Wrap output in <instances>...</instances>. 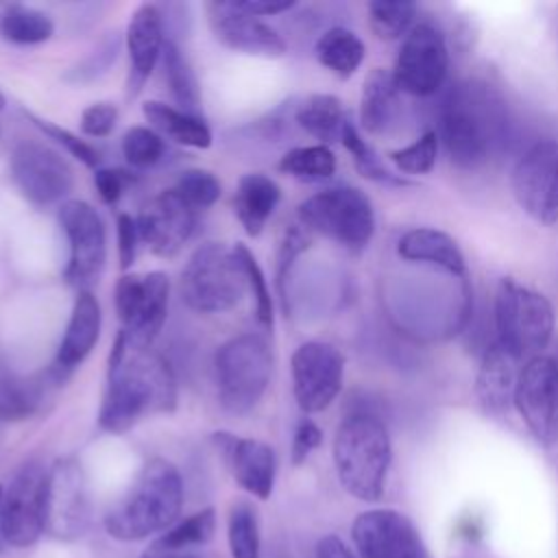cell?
Returning a JSON list of instances; mask_svg holds the SVG:
<instances>
[{
  "mask_svg": "<svg viewBox=\"0 0 558 558\" xmlns=\"http://www.w3.org/2000/svg\"><path fill=\"white\" fill-rule=\"evenodd\" d=\"M177 408V379L168 362L153 349L131 344L120 331L109 353L107 388L98 425L109 434H124L144 416Z\"/></svg>",
  "mask_w": 558,
  "mask_h": 558,
  "instance_id": "1",
  "label": "cell"
},
{
  "mask_svg": "<svg viewBox=\"0 0 558 558\" xmlns=\"http://www.w3.org/2000/svg\"><path fill=\"white\" fill-rule=\"evenodd\" d=\"M506 102L477 78L456 83L440 107V133L458 168H480L506 137Z\"/></svg>",
  "mask_w": 558,
  "mask_h": 558,
  "instance_id": "2",
  "label": "cell"
},
{
  "mask_svg": "<svg viewBox=\"0 0 558 558\" xmlns=\"http://www.w3.org/2000/svg\"><path fill=\"white\" fill-rule=\"evenodd\" d=\"M183 508V480L166 458H150L129 490L107 510L102 525L116 541H144L166 532L179 521Z\"/></svg>",
  "mask_w": 558,
  "mask_h": 558,
  "instance_id": "3",
  "label": "cell"
},
{
  "mask_svg": "<svg viewBox=\"0 0 558 558\" xmlns=\"http://www.w3.org/2000/svg\"><path fill=\"white\" fill-rule=\"evenodd\" d=\"M390 460V436L375 412L355 410L342 418L333 438V464L349 495L377 501L386 488Z\"/></svg>",
  "mask_w": 558,
  "mask_h": 558,
  "instance_id": "4",
  "label": "cell"
},
{
  "mask_svg": "<svg viewBox=\"0 0 558 558\" xmlns=\"http://www.w3.org/2000/svg\"><path fill=\"white\" fill-rule=\"evenodd\" d=\"M497 342L517 360L538 357L554 336V307L541 292L504 277L495 294Z\"/></svg>",
  "mask_w": 558,
  "mask_h": 558,
  "instance_id": "5",
  "label": "cell"
},
{
  "mask_svg": "<svg viewBox=\"0 0 558 558\" xmlns=\"http://www.w3.org/2000/svg\"><path fill=\"white\" fill-rule=\"evenodd\" d=\"M246 290V275L235 248L220 242L198 246L181 272V296L196 312H227L242 301Z\"/></svg>",
  "mask_w": 558,
  "mask_h": 558,
  "instance_id": "6",
  "label": "cell"
},
{
  "mask_svg": "<svg viewBox=\"0 0 558 558\" xmlns=\"http://www.w3.org/2000/svg\"><path fill=\"white\" fill-rule=\"evenodd\" d=\"M272 353L257 333H242L225 342L216 355L220 405L231 414L251 412L270 381Z\"/></svg>",
  "mask_w": 558,
  "mask_h": 558,
  "instance_id": "7",
  "label": "cell"
},
{
  "mask_svg": "<svg viewBox=\"0 0 558 558\" xmlns=\"http://www.w3.org/2000/svg\"><path fill=\"white\" fill-rule=\"evenodd\" d=\"M299 218L312 231L357 253L375 233V211L364 192L340 185L327 187L299 205Z\"/></svg>",
  "mask_w": 558,
  "mask_h": 558,
  "instance_id": "8",
  "label": "cell"
},
{
  "mask_svg": "<svg viewBox=\"0 0 558 558\" xmlns=\"http://www.w3.org/2000/svg\"><path fill=\"white\" fill-rule=\"evenodd\" d=\"M120 333L140 349H150L168 314L170 279L166 272H129L116 283Z\"/></svg>",
  "mask_w": 558,
  "mask_h": 558,
  "instance_id": "9",
  "label": "cell"
},
{
  "mask_svg": "<svg viewBox=\"0 0 558 558\" xmlns=\"http://www.w3.org/2000/svg\"><path fill=\"white\" fill-rule=\"evenodd\" d=\"M92 521L87 475L76 458H59L48 469L44 532L57 541L81 538Z\"/></svg>",
  "mask_w": 558,
  "mask_h": 558,
  "instance_id": "10",
  "label": "cell"
},
{
  "mask_svg": "<svg viewBox=\"0 0 558 558\" xmlns=\"http://www.w3.org/2000/svg\"><path fill=\"white\" fill-rule=\"evenodd\" d=\"M59 225L68 240L65 281L78 292L89 290L107 262V231L100 214L85 201L70 198L59 205Z\"/></svg>",
  "mask_w": 558,
  "mask_h": 558,
  "instance_id": "11",
  "label": "cell"
},
{
  "mask_svg": "<svg viewBox=\"0 0 558 558\" xmlns=\"http://www.w3.org/2000/svg\"><path fill=\"white\" fill-rule=\"evenodd\" d=\"M9 172L20 194L33 205L65 203L74 187V170L68 159L39 140H22L13 146Z\"/></svg>",
  "mask_w": 558,
  "mask_h": 558,
  "instance_id": "12",
  "label": "cell"
},
{
  "mask_svg": "<svg viewBox=\"0 0 558 558\" xmlns=\"http://www.w3.org/2000/svg\"><path fill=\"white\" fill-rule=\"evenodd\" d=\"M449 70V50L445 35L432 22H418L405 35L395 61L392 78L399 92L412 96L436 94Z\"/></svg>",
  "mask_w": 558,
  "mask_h": 558,
  "instance_id": "13",
  "label": "cell"
},
{
  "mask_svg": "<svg viewBox=\"0 0 558 558\" xmlns=\"http://www.w3.org/2000/svg\"><path fill=\"white\" fill-rule=\"evenodd\" d=\"M48 471L26 462L9 482L0 504V538L11 547L35 545L44 534V497Z\"/></svg>",
  "mask_w": 558,
  "mask_h": 558,
  "instance_id": "14",
  "label": "cell"
},
{
  "mask_svg": "<svg viewBox=\"0 0 558 558\" xmlns=\"http://www.w3.org/2000/svg\"><path fill=\"white\" fill-rule=\"evenodd\" d=\"M512 192L521 209L541 225L558 222V142L532 144L512 168Z\"/></svg>",
  "mask_w": 558,
  "mask_h": 558,
  "instance_id": "15",
  "label": "cell"
},
{
  "mask_svg": "<svg viewBox=\"0 0 558 558\" xmlns=\"http://www.w3.org/2000/svg\"><path fill=\"white\" fill-rule=\"evenodd\" d=\"M292 392L305 414L323 412L342 390L344 355L329 342L310 340L292 353Z\"/></svg>",
  "mask_w": 558,
  "mask_h": 558,
  "instance_id": "16",
  "label": "cell"
},
{
  "mask_svg": "<svg viewBox=\"0 0 558 558\" xmlns=\"http://www.w3.org/2000/svg\"><path fill=\"white\" fill-rule=\"evenodd\" d=\"M514 405L541 445L558 442V362L538 355L525 362L519 375Z\"/></svg>",
  "mask_w": 558,
  "mask_h": 558,
  "instance_id": "17",
  "label": "cell"
},
{
  "mask_svg": "<svg viewBox=\"0 0 558 558\" xmlns=\"http://www.w3.org/2000/svg\"><path fill=\"white\" fill-rule=\"evenodd\" d=\"M351 536L362 558H427L425 543L412 519L390 508L357 514Z\"/></svg>",
  "mask_w": 558,
  "mask_h": 558,
  "instance_id": "18",
  "label": "cell"
},
{
  "mask_svg": "<svg viewBox=\"0 0 558 558\" xmlns=\"http://www.w3.org/2000/svg\"><path fill=\"white\" fill-rule=\"evenodd\" d=\"M135 222L140 240L155 255L168 259L174 257L190 240L196 225V211L185 205L170 187L144 203Z\"/></svg>",
  "mask_w": 558,
  "mask_h": 558,
  "instance_id": "19",
  "label": "cell"
},
{
  "mask_svg": "<svg viewBox=\"0 0 558 558\" xmlns=\"http://www.w3.org/2000/svg\"><path fill=\"white\" fill-rule=\"evenodd\" d=\"M205 9L209 28L222 46L259 57H281L286 52L283 37L235 2H207Z\"/></svg>",
  "mask_w": 558,
  "mask_h": 558,
  "instance_id": "20",
  "label": "cell"
},
{
  "mask_svg": "<svg viewBox=\"0 0 558 558\" xmlns=\"http://www.w3.org/2000/svg\"><path fill=\"white\" fill-rule=\"evenodd\" d=\"M163 17L155 4H140L126 26V50H129V98L137 96L153 74L159 57L163 54Z\"/></svg>",
  "mask_w": 558,
  "mask_h": 558,
  "instance_id": "21",
  "label": "cell"
},
{
  "mask_svg": "<svg viewBox=\"0 0 558 558\" xmlns=\"http://www.w3.org/2000/svg\"><path fill=\"white\" fill-rule=\"evenodd\" d=\"M216 440L225 449L240 488L262 501L268 499L277 477L275 449L257 438H235L229 434H216Z\"/></svg>",
  "mask_w": 558,
  "mask_h": 558,
  "instance_id": "22",
  "label": "cell"
},
{
  "mask_svg": "<svg viewBox=\"0 0 558 558\" xmlns=\"http://www.w3.org/2000/svg\"><path fill=\"white\" fill-rule=\"evenodd\" d=\"M100 325L102 314L98 299L89 290L78 292L52 364V373L57 379L68 377L76 366L83 364V360L92 353L94 344L98 342Z\"/></svg>",
  "mask_w": 558,
  "mask_h": 558,
  "instance_id": "23",
  "label": "cell"
},
{
  "mask_svg": "<svg viewBox=\"0 0 558 558\" xmlns=\"http://www.w3.org/2000/svg\"><path fill=\"white\" fill-rule=\"evenodd\" d=\"M519 362L521 360H517L497 340L484 351L475 377V395L480 405L488 414H504L514 403V392L521 375Z\"/></svg>",
  "mask_w": 558,
  "mask_h": 558,
  "instance_id": "24",
  "label": "cell"
},
{
  "mask_svg": "<svg viewBox=\"0 0 558 558\" xmlns=\"http://www.w3.org/2000/svg\"><path fill=\"white\" fill-rule=\"evenodd\" d=\"M397 253L408 262L432 264L453 277H466V262L451 235L432 227L410 229L401 235L397 244Z\"/></svg>",
  "mask_w": 558,
  "mask_h": 558,
  "instance_id": "25",
  "label": "cell"
},
{
  "mask_svg": "<svg viewBox=\"0 0 558 558\" xmlns=\"http://www.w3.org/2000/svg\"><path fill=\"white\" fill-rule=\"evenodd\" d=\"M281 201V187L266 174L251 172L244 174L238 183L235 196H233V211L244 227V231L253 238H257L272 211L277 209Z\"/></svg>",
  "mask_w": 558,
  "mask_h": 558,
  "instance_id": "26",
  "label": "cell"
},
{
  "mask_svg": "<svg viewBox=\"0 0 558 558\" xmlns=\"http://www.w3.org/2000/svg\"><path fill=\"white\" fill-rule=\"evenodd\" d=\"M142 113L150 129L159 135L170 137L172 142L190 148H209L211 131L209 126L194 113H187L174 105H166L161 100H148L142 105Z\"/></svg>",
  "mask_w": 558,
  "mask_h": 558,
  "instance_id": "27",
  "label": "cell"
},
{
  "mask_svg": "<svg viewBox=\"0 0 558 558\" xmlns=\"http://www.w3.org/2000/svg\"><path fill=\"white\" fill-rule=\"evenodd\" d=\"M399 89L390 72L375 68L364 78L360 100V124L364 131L379 135L388 131L399 109Z\"/></svg>",
  "mask_w": 558,
  "mask_h": 558,
  "instance_id": "28",
  "label": "cell"
},
{
  "mask_svg": "<svg viewBox=\"0 0 558 558\" xmlns=\"http://www.w3.org/2000/svg\"><path fill=\"white\" fill-rule=\"evenodd\" d=\"M299 126L312 137L327 142H340L349 118L344 116L340 98L331 94H312L303 98L294 111Z\"/></svg>",
  "mask_w": 558,
  "mask_h": 558,
  "instance_id": "29",
  "label": "cell"
},
{
  "mask_svg": "<svg viewBox=\"0 0 558 558\" xmlns=\"http://www.w3.org/2000/svg\"><path fill=\"white\" fill-rule=\"evenodd\" d=\"M366 57L364 41L349 28L333 26L316 41V59L340 78H349Z\"/></svg>",
  "mask_w": 558,
  "mask_h": 558,
  "instance_id": "30",
  "label": "cell"
},
{
  "mask_svg": "<svg viewBox=\"0 0 558 558\" xmlns=\"http://www.w3.org/2000/svg\"><path fill=\"white\" fill-rule=\"evenodd\" d=\"M54 24L48 13L26 7V4H9L0 17V35L20 46L44 44L52 37Z\"/></svg>",
  "mask_w": 558,
  "mask_h": 558,
  "instance_id": "31",
  "label": "cell"
},
{
  "mask_svg": "<svg viewBox=\"0 0 558 558\" xmlns=\"http://www.w3.org/2000/svg\"><path fill=\"white\" fill-rule=\"evenodd\" d=\"M216 532V510L203 508L181 521H177L172 527H168L159 538L153 541L159 549H174V551H192V547H201L211 541Z\"/></svg>",
  "mask_w": 558,
  "mask_h": 558,
  "instance_id": "32",
  "label": "cell"
},
{
  "mask_svg": "<svg viewBox=\"0 0 558 558\" xmlns=\"http://www.w3.org/2000/svg\"><path fill=\"white\" fill-rule=\"evenodd\" d=\"M161 57H163V74H166V81H168L174 102L179 105V109L196 116V111L201 107L198 83H196V76H194L185 54L179 50L177 44L166 41Z\"/></svg>",
  "mask_w": 558,
  "mask_h": 558,
  "instance_id": "33",
  "label": "cell"
},
{
  "mask_svg": "<svg viewBox=\"0 0 558 558\" xmlns=\"http://www.w3.org/2000/svg\"><path fill=\"white\" fill-rule=\"evenodd\" d=\"M39 381L20 377L11 371H0V421L28 418L39 405Z\"/></svg>",
  "mask_w": 558,
  "mask_h": 558,
  "instance_id": "34",
  "label": "cell"
},
{
  "mask_svg": "<svg viewBox=\"0 0 558 558\" xmlns=\"http://www.w3.org/2000/svg\"><path fill=\"white\" fill-rule=\"evenodd\" d=\"M227 541L231 558H259L262 554V534L259 517L253 504L235 501L229 510L227 521Z\"/></svg>",
  "mask_w": 558,
  "mask_h": 558,
  "instance_id": "35",
  "label": "cell"
},
{
  "mask_svg": "<svg viewBox=\"0 0 558 558\" xmlns=\"http://www.w3.org/2000/svg\"><path fill=\"white\" fill-rule=\"evenodd\" d=\"M279 170L301 181H325L336 172V155L325 144L299 146L281 157Z\"/></svg>",
  "mask_w": 558,
  "mask_h": 558,
  "instance_id": "36",
  "label": "cell"
},
{
  "mask_svg": "<svg viewBox=\"0 0 558 558\" xmlns=\"http://www.w3.org/2000/svg\"><path fill=\"white\" fill-rule=\"evenodd\" d=\"M416 11L418 9H416L414 2L375 0V2L368 4L371 28L379 39H386V41L405 37L414 28Z\"/></svg>",
  "mask_w": 558,
  "mask_h": 558,
  "instance_id": "37",
  "label": "cell"
},
{
  "mask_svg": "<svg viewBox=\"0 0 558 558\" xmlns=\"http://www.w3.org/2000/svg\"><path fill=\"white\" fill-rule=\"evenodd\" d=\"M344 148L353 155V161H355V168L362 172V177L371 179V181H377V183H388V185H408L405 179L392 174L384 163L381 159L377 157V153L371 148V144L360 135V131L355 129V124L349 120L347 126H344V133H342V140Z\"/></svg>",
  "mask_w": 558,
  "mask_h": 558,
  "instance_id": "38",
  "label": "cell"
},
{
  "mask_svg": "<svg viewBox=\"0 0 558 558\" xmlns=\"http://www.w3.org/2000/svg\"><path fill=\"white\" fill-rule=\"evenodd\" d=\"M172 192L194 211H198V209L211 207L220 198L222 185L218 177H214L209 170L190 168L177 177Z\"/></svg>",
  "mask_w": 558,
  "mask_h": 558,
  "instance_id": "39",
  "label": "cell"
},
{
  "mask_svg": "<svg viewBox=\"0 0 558 558\" xmlns=\"http://www.w3.org/2000/svg\"><path fill=\"white\" fill-rule=\"evenodd\" d=\"M122 155L133 168H150L163 157V137L150 126H131L122 135Z\"/></svg>",
  "mask_w": 558,
  "mask_h": 558,
  "instance_id": "40",
  "label": "cell"
},
{
  "mask_svg": "<svg viewBox=\"0 0 558 558\" xmlns=\"http://www.w3.org/2000/svg\"><path fill=\"white\" fill-rule=\"evenodd\" d=\"M438 155V133L427 131L412 144L390 153V161L408 174H425L434 168Z\"/></svg>",
  "mask_w": 558,
  "mask_h": 558,
  "instance_id": "41",
  "label": "cell"
},
{
  "mask_svg": "<svg viewBox=\"0 0 558 558\" xmlns=\"http://www.w3.org/2000/svg\"><path fill=\"white\" fill-rule=\"evenodd\" d=\"M235 255L244 268V275H246V286L253 294V301H255V314H257V320L266 327L272 325V296L268 292V283H266V277H264V270L262 266L257 264L255 255L248 251L246 244H235Z\"/></svg>",
  "mask_w": 558,
  "mask_h": 558,
  "instance_id": "42",
  "label": "cell"
},
{
  "mask_svg": "<svg viewBox=\"0 0 558 558\" xmlns=\"http://www.w3.org/2000/svg\"><path fill=\"white\" fill-rule=\"evenodd\" d=\"M33 118V116H31ZM35 120V124L50 137V140H54L57 144H61L72 157H76L78 161H83L87 168H96L98 166V161H100V153L92 146V144H87L85 140H78L74 133H70L68 129H61V126H57V124H52V122H48V120H39V118H33Z\"/></svg>",
  "mask_w": 558,
  "mask_h": 558,
  "instance_id": "43",
  "label": "cell"
},
{
  "mask_svg": "<svg viewBox=\"0 0 558 558\" xmlns=\"http://www.w3.org/2000/svg\"><path fill=\"white\" fill-rule=\"evenodd\" d=\"M118 122V107L113 102H92L81 113V131L89 137H107Z\"/></svg>",
  "mask_w": 558,
  "mask_h": 558,
  "instance_id": "44",
  "label": "cell"
},
{
  "mask_svg": "<svg viewBox=\"0 0 558 558\" xmlns=\"http://www.w3.org/2000/svg\"><path fill=\"white\" fill-rule=\"evenodd\" d=\"M320 442H323V432H320V427H318L314 421L303 418V421L296 425L294 438H292V453H290L292 464H294V466L303 464V462L310 458V453H312Z\"/></svg>",
  "mask_w": 558,
  "mask_h": 558,
  "instance_id": "45",
  "label": "cell"
},
{
  "mask_svg": "<svg viewBox=\"0 0 558 558\" xmlns=\"http://www.w3.org/2000/svg\"><path fill=\"white\" fill-rule=\"evenodd\" d=\"M118 257H120V268L126 270L131 268L135 253H137V242H140V231L137 222L129 214H118Z\"/></svg>",
  "mask_w": 558,
  "mask_h": 558,
  "instance_id": "46",
  "label": "cell"
},
{
  "mask_svg": "<svg viewBox=\"0 0 558 558\" xmlns=\"http://www.w3.org/2000/svg\"><path fill=\"white\" fill-rule=\"evenodd\" d=\"M94 183H96V190L100 194V198L107 203V205H116L124 192V185H126V177L124 172L120 170H111V168H98L96 174H94Z\"/></svg>",
  "mask_w": 558,
  "mask_h": 558,
  "instance_id": "47",
  "label": "cell"
},
{
  "mask_svg": "<svg viewBox=\"0 0 558 558\" xmlns=\"http://www.w3.org/2000/svg\"><path fill=\"white\" fill-rule=\"evenodd\" d=\"M242 11L255 15V17H264V15H277L283 13L288 9H292V2H270V0H244V2H235Z\"/></svg>",
  "mask_w": 558,
  "mask_h": 558,
  "instance_id": "48",
  "label": "cell"
},
{
  "mask_svg": "<svg viewBox=\"0 0 558 558\" xmlns=\"http://www.w3.org/2000/svg\"><path fill=\"white\" fill-rule=\"evenodd\" d=\"M316 558H355V556L338 536L329 534L316 543Z\"/></svg>",
  "mask_w": 558,
  "mask_h": 558,
  "instance_id": "49",
  "label": "cell"
},
{
  "mask_svg": "<svg viewBox=\"0 0 558 558\" xmlns=\"http://www.w3.org/2000/svg\"><path fill=\"white\" fill-rule=\"evenodd\" d=\"M140 558H203L194 551H174V549H159L155 545H150Z\"/></svg>",
  "mask_w": 558,
  "mask_h": 558,
  "instance_id": "50",
  "label": "cell"
},
{
  "mask_svg": "<svg viewBox=\"0 0 558 558\" xmlns=\"http://www.w3.org/2000/svg\"><path fill=\"white\" fill-rule=\"evenodd\" d=\"M4 107V96H2V92H0V109Z\"/></svg>",
  "mask_w": 558,
  "mask_h": 558,
  "instance_id": "51",
  "label": "cell"
},
{
  "mask_svg": "<svg viewBox=\"0 0 558 558\" xmlns=\"http://www.w3.org/2000/svg\"><path fill=\"white\" fill-rule=\"evenodd\" d=\"M2 493H4V490H2V486H0V504H2Z\"/></svg>",
  "mask_w": 558,
  "mask_h": 558,
  "instance_id": "52",
  "label": "cell"
},
{
  "mask_svg": "<svg viewBox=\"0 0 558 558\" xmlns=\"http://www.w3.org/2000/svg\"><path fill=\"white\" fill-rule=\"evenodd\" d=\"M554 360H556V362H558V349H556V355H554Z\"/></svg>",
  "mask_w": 558,
  "mask_h": 558,
  "instance_id": "53",
  "label": "cell"
}]
</instances>
